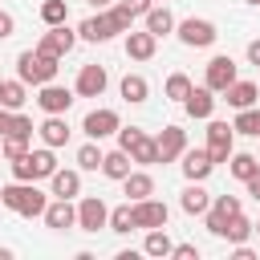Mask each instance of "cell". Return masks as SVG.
<instances>
[{"instance_id":"27","label":"cell","mask_w":260,"mask_h":260,"mask_svg":"<svg viewBox=\"0 0 260 260\" xmlns=\"http://www.w3.org/2000/svg\"><path fill=\"white\" fill-rule=\"evenodd\" d=\"M146 28H150L154 37H167V32H175V16H171V8H167V4H154V8L146 12Z\"/></svg>"},{"instance_id":"44","label":"cell","mask_w":260,"mask_h":260,"mask_svg":"<svg viewBox=\"0 0 260 260\" xmlns=\"http://www.w3.org/2000/svg\"><path fill=\"white\" fill-rule=\"evenodd\" d=\"M248 195H252V199H256V203H260V171H256V175H252V179H248Z\"/></svg>"},{"instance_id":"48","label":"cell","mask_w":260,"mask_h":260,"mask_svg":"<svg viewBox=\"0 0 260 260\" xmlns=\"http://www.w3.org/2000/svg\"><path fill=\"white\" fill-rule=\"evenodd\" d=\"M248 4H260V0H248Z\"/></svg>"},{"instance_id":"33","label":"cell","mask_w":260,"mask_h":260,"mask_svg":"<svg viewBox=\"0 0 260 260\" xmlns=\"http://www.w3.org/2000/svg\"><path fill=\"white\" fill-rule=\"evenodd\" d=\"M252 232H256V223H252V219H244V211H240V215H232V219H228V232H223V240H228V244H244Z\"/></svg>"},{"instance_id":"9","label":"cell","mask_w":260,"mask_h":260,"mask_svg":"<svg viewBox=\"0 0 260 260\" xmlns=\"http://www.w3.org/2000/svg\"><path fill=\"white\" fill-rule=\"evenodd\" d=\"M77 228H81V232H102V228H110V207H106V199L85 195V199L77 203Z\"/></svg>"},{"instance_id":"10","label":"cell","mask_w":260,"mask_h":260,"mask_svg":"<svg viewBox=\"0 0 260 260\" xmlns=\"http://www.w3.org/2000/svg\"><path fill=\"white\" fill-rule=\"evenodd\" d=\"M118 126H122V118H118V110H106V106H98V110H89L85 114V122H81V130L93 138V142H102V138H110V134H118Z\"/></svg>"},{"instance_id":"2","label":"cell","mask_w":260,"mask_h":260,"mask_svg":"<svg viewBox=\"0 0 260 260\" xmlns=\"http://www.w3.org/2000/svg\"><path fill=\"white\" fill-rule=\"evenodd\" d=\"M61 57H49V53H41V49H24L20 57H16V77L24 81V85H45V81H53L57 77V65Z\"/></svg>"},{"instance_id":"50","label":"cell","mask_w":260,"mask_h":260,"mask_svg":"<svg viewBox=\"0 0 260 260\" xmlns=\"http://www.w3.org/2000/svg\"><path fill=\"white\" fill-rule=\"evenodd\" d=\"M0 207H4V199H0Z\"/></svg>"},{"instance_id":"29","label":"cell","mask_w":260,"mask_h":260,"mask_svg":"<svg viewBox=\"0 0 260 260\" xmlns=\"http://www.w3.org/2000/svg\"><path fill=\"white\" fill-rule=\"evenodd\" d=\"M236 134H248V138H260V106H248V110H236V122H232Z\"/></svg>"},{"instance_id":"41","label":"cell","mask_w":260,"mask_h":260,"mask_svg":"<svg viewBox=\"0 0 260 260\" xmlns=\"http://www.w3.org/2000/svg\"><path fill=\"white\" fill-rule=\"evenodd\" d=\"M12 28H16L12 12H4V8H0V41H4V37H12Z\"/></svg>"},{"instance_id":"11","label":"cell","mask_w":260,"mask_h":260,"mask_svg":"<svg viewBox=\"0 0 260 260\" xmlns=\"http://www.w3.org/2000/svg\"><path fill=\"white\" fill-rule=\"evenodd\" d=\"M154 142H158V162H175L187 150V130L183 126H162L154 134Z\"/></svg>"},{"instance_id":"36","label":"cell","mask_w":260,"mask_h":260,"mask_svg":"<svg viewBox=\"0 0 260 260\" xmlns=\"http://www.w3.org/2000/svg\"><path fill=\"white\" fill-rule=\"evenodd\" d=\"M41 20L45 24H65L69 20V4L65 0H45L41 4Z\"/></svg>"},{"instance_id":"24","label":"cell","mask_w":260,"mask_h":260,"mask_svg":"<svg viewBox=\"0 0 260 260\" xmlns=\"http://www.w3.org/2000/svg\"><path fill=\"white\" fill-rule=\"evenodd\" d=\"M179 207H183L187 215H203V211L211 207V195L203 191V183H187V187H183V199H179Z\"/></svg>"},{"instance_id":"19","label":"cell","mask_w":260,"mask_h":260,"mask_svg":"<svg viewBox=\"0 0 260 260\" xmlns=\"http://www.w3.org/2000/svg\"><path fill=\"white\" fill-rule=\"evenodd\" d=\"M37 134H41V142L53 146V150L65 146V142H69V122H65V114H49V118L37 126Z\"/></svg>"},{"instance_id":"26","label":"cell","mask_w":260,"mask_h":260,"mask_svg":"<svg viewBox=\"0 0 260 260\" xmlns=\"http://www.w3.org/2000/svg\"><path fill=\"white\" fill-rule=\"evenodd\" d=\"M118 89H122V98H126L130 106H138V102H146V98H150V85H146V77H142V73H126Z\"/></svg>"},{"instance_id":"8","label":"cell","mask_w":260,"mask_h":260,"mask_svg":"<svg viewBox=\"0 0 260 260\" xmlns=\"http://www.w3.org/2000/svg\"><path fill=\"white\" fill-rule=\"evenodd\" d=\"M232 138H236V130H232L228 122L207 118V154H211V162H215V167L232 158Z\"/></svg>"},{"instance_id":"4","label":"cell","mask_w":260,"mask_h":260,"mask_svg":"<svg viewBox=\"0 0 260 260\" xmlns=\"http://www.w3.org/2000/svg\"><path fill=\"white\" fill-rule=\"evenodd\" d=\"M118 146H122L134 162H142V167L158 162V142H154L146 130H138V126H118Z\"/></svg>"},{"instance_id":"23","label":"cell","mask_w":260,"mask_h":260,"mask_svg":"<svg viewBox=\"0 0 260 260\" xmlns=\"http://www.w3.org/2000/svg\"><path fill=\"white\" fill-rule=\"evenodd\" d=\"M130 162H134V158H130L122 146H118V150H106V158H102V175L114 179V183H122V179L130 175Z\"/></svg>"},{"instance_id":"20","label":"cell","mask_w":260,"mask_h":260,"mask_svg":"<svg viewBox=\"0 0 260 260\" xmlns=\"http://www.w3.org/2000/svg\"><path fill=\"white\" fill-rule=\"evenodd\" d=\"M256 98H260V85H256V81H232V85L223 89V102H228L232 110H248V106H256Z\"/></svg>"},{"instance_id":"30","label":"cell","mask_w":260,"mask_h":260,"mask_svg":"<svg viewBox=\"0 0 260 260\" xmlns=\"http://www.w3.org/2000/svg\"><path fill=\"white\" fill-rule=\"evenodd\" d=\"M228 171H232L240 183H248V179L260 171V158H256V154H236V150H232V158H228Z\"/></svg>"},{"instance_id":"21","label":"cell","mask_w":260,"mask_h":260,"mask_svg":"<svg viewBox=\"0 0 260 260\" xmlns=\"http://www.w3.org/2000/svg\"><path fill=\"white\" fill-rule=\"evenodd\" d=\"M183 110H187L191 118H211V110H215V89H207V85H195V89L187 93Z\"/></svg>"},{"instance_id":"31","label":"cell","mask_w":260,"mask_h":260,"mask_svg":"<svg viewBox=\"0 0 260 260\" xmlns=\"http://www.w3.org/2000/svg\"><path fill=\"white\" fill-rule=\"evenodd\" d=\"M142 252H146V256H171V252H175V244H171L167 228H150V232H146V244H142Z\"/></svg>"},{"instance_id":"38","label":"cell","mask_w":260,"mask_h":260,"mask_svg":"<svg viewBox=\"0 0 260 260\" xmlns=\"http://www.w3.org/2000/svg\"><path fill=\"white\" fill-rule=\"evenodd\" d=\"M32 130H37V126H32V118H24V114L16 110V114H12V126H8V134H20V138H32Z\"/></svg>"},{"instance_id":"16","label":"cell","mask_w":260,"mask_h":260,"mask_svg":"<svg viewBox=\"0 0 260 260\" xmlns=\"http://www.w3.org/2000/svg\"><path fill=\"white\" fill-rule=\"evenodd\" d=\"M73 41H77V32H69L65 24H49V32L37 41V49L49 53V57H65V53L73 49Z\"/></svg>"},{"instance_id":"13","label":"cell","mask_w":260,"mask_h":260,"mask_svg":"<svg viewBox=\"0 0 260 260\" xmlns=\"http://www.w3.org/2000/svg\"><path fill=\"white\" fill-rule=\"evenodd\" d=\"M134 207V228H167V219H171V211H167V203H158V199H138V203H130Z\"/></svg>"},{"instance_id":"42","label":"cell","mask_w":260,"mask_h":260,"mask_svg":"<svg viewBox=\"0 0 260 260\" xmlns=\"http://www.w3.org/2000/svg\"><path fill=\"white\" fill-rule=\"evenodd\" d=\"M232 256H236V260H256V252H252L248 244H236V252H232Z\"/></svg>"},{"instance_id":"32","label":"cell","mask_w":260,"mask_h":260,"mask_svg":"<svg viewBox=\"0 0 260 260\" xmlns=\"http://www.w3.org/2000/svg\"><path fill=\"white\" fill-rule=\"evenodd\" d=\"M102 158H106V150L89 138L85 146H77V171H102Z\"/></svg>"},{"instance_id":"37","label":"cell","mask_w":260,"mask_h":260,"mask_svg":"<svg viewBox=\"0 0 260 260\" xmlns=\"http://www.w3.org/2000/svg\"><path fill=\"white\" fill-rule=\"evenodd\" d=\"M28 142H32V138H20V134H4V138H0V154H4V158H20V154L28 150Z\"/></svg>"},{"instance_id":"40","label":"cell","mask_w":260,"mask_h":260,"mask_svg":"<svg viewBox=\"0 0 260 260\" xmlns=\"http://www.w3.org/2000/svg\"><path fill=\"white\" fill-rule=\"evenodd\" d=\"M118 4H126V8L134 12V16H146V12L154 8V0H118Z\"/></svg>"},{"instance_id":"14","label":"cell","mask_w":260,"mask_h":260,"mask_svg":"<svg viewBox=\"0 0 260 260\" xmlns=\"http://www.w3.org/2000/svg\"><path fill=\"white\" fill-rule=\"evenodd\" d=\"M106 85H110V77H106V69H102V65H81L73 93H77V98H102V93H106Z\"/></svg>"},{"instance_id":"7","label":"cell","mask_w":260,"mask_h":260,"mask_svg":"<svg viewBox=\"0 0 260 260\" xmlns=\"http://www.w3.org/2000/svg\"><path fill=\"white\" fill-rule=\"evenodd\" d=\"M236 73H240V65H236V61H232L228 53H219V57H211V61H207L203 85H207V89H215V93H223V89H228L232 81H240Z\"/></svg>"},{"instance_id":"39","label":"cell","mask_w":260,"mask_h":260,"mask_svg":"<svg viewBox=\"0 0 260 260\" xmlns=\"http://www.w3.org/2000/svg\"><path fill=\"white\" fill-rule=\"evenodd\" d=\"M171 256H175V260H199V248H195V244H175Z\"/></svg>"},{"instance_id":"35","label":"cell","mask_w":260,"mask_h":260,"mask_svg":"<svg viewBox=\"0 0 260 260\" xmlns=\"http://www.w3.org/2000/svg\"><path fill=\"white\" fill-rule=\"evenodd\" d=\"M110 232H118V236L134 232V207H130V203H122V207L110 211Z\"/></svg>"},{"instance_id":"43","label":"cell","mask_w":260,"mask_h":260,"mask_svg":"<svg viewBox=\"0 0 260 260\" xmlns=\"http://www.w3.org/2000/svg\"><path fill=\"white\" fill-rule=\"evenodd\" d=\"M248 61H252V65H260V37H256V41H248Z\"/></svg>"},{"instance_id":"3","label":"cell","mask_w":260,"mask_h":260,"mask_svg":"<svg viewBox=\"0 0 260 260\" xmlns=\"http://www.w3.org/2000/svg\"><path fill=\"white\" fill-rule=\"evenodd\" d=\"M53 171H57L53 146H41V150H24L20 158H12V179H20V183H37V179H49Z\"/></svg>"},{"instance_id":"28","label":"cell","mask_w":260,"mask_h":260,"mask_svg":"<svg viewBox=\"0 0 260 260\" xmlns=\"http://www.w3.org/2000/svg\"><path fill=\"white\" fill-rule=\"evenodd\" d=\"M24 102H28V85H24L20 77H16V81H4V89H0V106L16 114V110H20Z\"/></svg>"},{"instance_id":"46","label":"cell","mask_w":260,"mask_h":260,"mask_svg":"<svg viewBox=\"0 0 260 260\" xmlns=\"http://www.w3.org/2000/svg\"><path fill=\"white\" fill-rule=\"evenodd\" d=\"M85 4H89V8H98V12H102V8H110V4H114V0H85Z\"/></svg>"},{"instance_id":"17","label":"cell","mask_w":260,"mask_h":260,"mask_svg":"<svg viewBox=\"0 0 260 260\" xmlns=\"http://www.w3.org/2000/svg\"><path fill=\"white\" fill-rule=\"evenodd\" d=\"M37 106H41L45 114H65V110L73 106V89L45 81V85H41V93H37Z\"/></svg>"},{"instance_id":"18","label":"cell","mask_w":260,"mask_h":260,"mask_svg":"<svg viewBox=\"0 0 260 260\" xmlns=\"http://www.w3.org/2000/svg\"><path fill=\"white\" fill-rule=\"evenodd\" d=\"M154 49H158V37L150 32V28H142V32H126V57L130 61H150L154 57Z\"/></svg>"},{"instance_id":"1","label":"cell","mask_w":260,"mask_h":260,"mask_svg":"<svg viewBox=\"0 0 260 260\" xmlns=\"http://www.w3.org/2000/svg\"><path fill=\"white\" fill-rule=\"evenodd\" d=\"M0 199H4V207H8V211L24 215V219H32V215H45V207H49L45 191H41L37 183H20V179H12L8 187H0Z\"/></svg>"},{"instance_id":"47","label":"cell","mask_w":260,"mask_h":260,"mask_svg":"<svg viewBox=\"0 0 260 260\" xmlns=\"http://www.w3.org/2000/svg\"><path fill=\"white\" fill-rule=\"evenodd\" d=\"M0 89H4V77H0Z\"/></svg>"},{"instance_id":"49","label":"cell","mask_w":260,"mask_h":260,"mask_svg":"<svg viewBox=\"0 0 260 260\" xmlns=\"http://www.w3.org/2000/svg\"><path fill=\"white\" fill-rule=\"evenodd\" d=\"M256 232H260V223H256Z\"/></svg>"},{"instance_id":"12","label":"cell","mask_w":260,"mask_h":260,"mask_svg":"<svg viewBox=\"0 0 260 260\" xmlns=\"http://www.w3.org/2000/svg\"><path fill=\"white\" fill-rule=\"evenodd\" d=\"M183 175H187V183H203L211 171H215V162H211V154H207V146L199 150V146H187L183 150Z\"/></svg>"},{"instance_id":"15","label":"cell","mask_w":260,"mask_h":260,"mask_svg":"<svg viewBox=\"0 0 260 260\" xmlns=\"http://www.w3.org/2000/svg\"><path fill=\"white\" fill-rule=\"evenodd\" d=\"M41 219H45V228H53V232H69V228H77V207H73V199H53Z\"/></svg>"},{"instance_id":"25","label":"cell","mask_w":260,"mask_h":260,"mask_svg":"<svg viewBox=\"0 0 260 260\" xmlns=\"http://www.w3.org/2000/svg\"><path fill=\"white\" fill-rule=\"evenodd\" d=\"M122 187H126L130 203H138V199H150V195H154V179H150L146 171H130V175L122 179Z\"/></svg>"},{"instance_id":"34","label":"cell","mask_w":260,"mask_h":260,"mask_svg":"<svg viewBox=\"0 0 260 260\" xmlns=\"http://www.w3.org/2000/svg\"><path fill=\"white\" fill-rule=\"evenodd\" d=\"M195 85H191V77L187 73H171L167 77V85H162V93L171 98V102H187V93H191Z\"/></svg>"},{"instance_id":"22","label":"cell","mask_w":260,"mask_h":260,"mask_svg":"<svg viewBox=\"0 0 260 260\" xmlns=\"http://www.w3.org/2000/svg\"><path fill=\"white\" fill-rule=\"evenodd\" d=\"M49 183H53V195L57 199H73V195H81V171H53L49 175Z\"/></svg>"},{"instance_id":"45","label":"cell","mask_w":260,"mask_h":260,"mask_svg":"<svg viewBox=\"0 0 260 260\" xmlns=\"http://www.w3.org/2000/svg\"><path fill=\"white\" fill-rule=\"evenodd\" d=\"M8 126H12V110H4V106H0V138L8 134Z\"/></svg>"},{"instance_id":"6","label":"cell","mask_w":260,"mask_h":260,"mask_svg":"<svg viewBox=\"0 0 260 260\" xmlns=\"http://www.w3.org/2000/svg\"><path fill=\"white\" fill-rule=\"evenodd\" d=\"M122 28H118V20H114V12L110 8H102V12H93V16H85L81 24H77V37L81 41H93V45H102V41H110V37H118Z\"/></svg>"},{"instance_id":"5","label":"cell","mask_w":260,"mask_h":260,"mask_svg":"<svg viewBox=\"0 0 260 260\" xmlns=\"http://www.w3.org/2000/svg\"><path fill=\"white\" fill-rule=\"evenodd\" d=\"M175 32H179V41H183L187 49H207V45H215V37H219L215 24L203 20V16H187V20H179Z\"/></svg>"}]
</instances>
